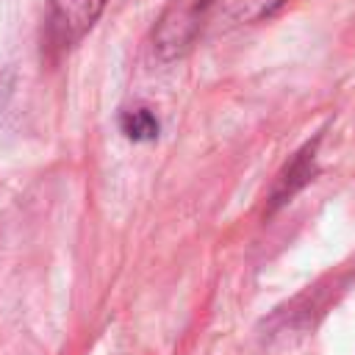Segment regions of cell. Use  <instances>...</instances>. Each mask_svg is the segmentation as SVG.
Here are the masks:
<instances>
[{"label": "cell", "instance_id": "1", "mask_svg": "<svg viewBox=\"0 0 355 355\" xmlns=\"http://www.w3.org/2000/svg\"><path fill=\"white\" fill-rule=\"evenodd\" d=\"M202 28H205L202 0H172L164 17L158 19L155 50L161 53V58H178L194 44Z\"/></svg>", "mask_w": 355, "mask_h": 355}, {"label": "cell", "instance_id": "3", "mask_svg": "<svg viewBox=\"0 0 355 355\" xmlns=\"http://www.w3.org/2000/svg\"><path fill=\"white\" fill-rule=\"evenodd\" d=\"M288 0H202L205 25H250L275 14Z\"/></svg>", "mask_w": 355, "mask_h": 355}, {"label": "cell", "instance_id": "2", "mask_svg": "<svg viewBox=\"0 0 355 355\" xmlns=\"http://www.w3.org/2000/svg\"><path fill=\"white\" fill-rule=\"evenodd\" d=\"M103 8H105V0H50L47 22H50L53 42L69 47L86 31H92Z\"/></svg>", "mask_w": 355, "mask_h": 355}, {"label": "cell", "instance_id": "4", "mask_svg": "<svg viewBox=\"0 0 355 355\" xmlns=\"http://www.w3.org/2000/svg\"><path fill=\"white\" fill-rule=\"evenodd\" d=\"M119 125H122V133L128 139H133V141H150V139L158 136V119L153 116L150 108H130V111H125Z\"/></svg>", "mask_w": 355, "mask_h": 355}]
</instances>
